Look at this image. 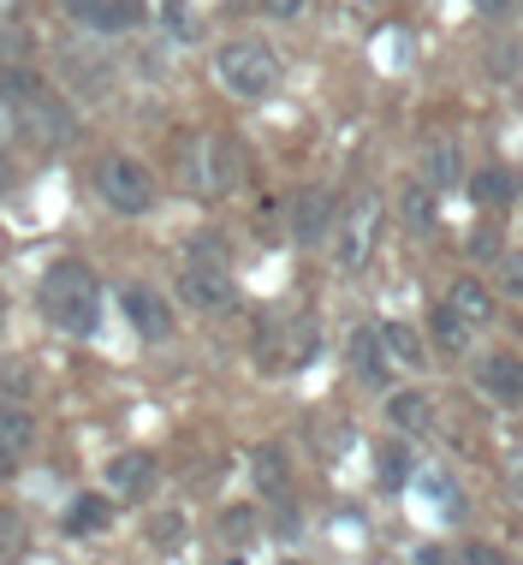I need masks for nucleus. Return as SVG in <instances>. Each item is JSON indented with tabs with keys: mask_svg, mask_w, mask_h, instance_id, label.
I'll list each match as a JSON object with an SVG mask.
<instances>
[{
	"mask_svg": "<svg viewBox=\"0 0 523 565\" xmlns=\"http://www.w3.org/2000/svg\"><path fill=\"white\" fill-rule=\"evenodd\" d=\"M476 196L505 203V196H517V185H512V173H505V167H488V173H476Z\"/></svg>",
	"mask_w": 523,
	"mask_h": 565,
	"instance_id": "nucleus-21",
	"label": "nucleus"
},
{
	"mask_svg": "<svg viewBox=\"0 0 523 565\" xmlns=\"http://www.w3.org/2000/svg\"><path fill=\"white\" fill-rule=\"evenodd\" d=\"M446 303H452V310L465 316L470 328H482L488 316H494V292H488V286L476 280V274H458V280H452V298H446Z\"/></svg>",
	"mask_w": 523,
	"mask_h": 565,
	"instance_id": "nucleus-15",
	"label": "nucleus"
},
{
	"mask_svg": "<svg viewBox=\"0 0 523 565\" xmlns=\"http://www.w3.org/2000/svg\"><path fill=\"white\" fill-rule=\"evenodd\" d=\"M96 196L114 215H149L156 209V173L137 156H102L96 161Z\"/></svg>",
	"mask_w": 523,
	"mask_h": 565,
	"instance_id": "nucleus-5",
	"label": "nucleus"
},
{
	"mask_svg": "<svg viewBox=\"0 0 523 565\" xmlns=\"http://www.w3.org/2000/svg\"><path fill=\"white\" fill-rule=\"evenodd\" d=\"M179 298L191 303V310H233L238 286H233V274H226L221 263H191L179 274Z\"/></svg>",
	"mask_w": 523,
	"mask_h": 565,
	"instance_id": "nucleus-7",
	"label": "nucleus"
},
{
	"mask_svg": "<svg viewBox=\"0 0 523 565\" xmlns=\"http://www.w3.org/2000/svg\"><path fill=\"white\" fill-rule=\"evenodd\" d=\"M24 12V0H0V19H19Z\"/></svg>",
	"mask_w": 523,
	"mask_h": 565,
	"instance_id": "nucleus-32",
	"label": "nucleus"
},
{
	"mask_svg": "<svg viewBox=\"0 0 523 565\" xmlns=\"http://www.w3.org/2000/svg\"><path fill=\"white\" fill-rule=\"evenodd\" d=\"M405 465H410V458H405V452H398V447H387V452H381V482H393V488H398V482H405V477H410V470H405Z\"/></svg>",
	"mask_w": 523,
	"mask_h": 565,
	"instance_id": "nucleus-26",
	"label": "nucleus"
},
{
	"mask_svg": "<svg viewBox=\"0 0 523 565\" xmlns=\"http://www.w3.org/2000/svg\"><path fill=\"white\" fill-rule=\"evenodd\" d=\"M0 328H7V292H0Z\"/></svg>",
	"mask_w": 523,
	"mask_h": 565,
	"instance_id": "nucleus-35",
	"label": "nucleus"
},
{
	"mask_svg": "<svg viewBox=\"0 0 523 565\" xmlns=\"http://www.w3.org/2000/svg\"><path fill=\"white\" fill-rule=\"evenodd\" d=\"M458 565H512V559H505L500 547H488V542H470L465 554H458Z\"/></svg>",
	"mask_w": 523,
	"mask_h": 565,
	"instance_id": "nucleus-25",
	"label": "nucleus"
},
{
	"mask_svg": "<svg viewBox=\"0 0 523 565\" xmlns=\"http://www.w3.org/2000/svg\"><path fill=\"white\" fill-rule=\"evenodd\" d=\"M256 482H262V488H286V458L274 452V447L256 452Z\"/></svg>",
	"mask_w": 523,
	"mask_h": 565,
	"instance_id": "nucleus-23",
	"label": "nucleus"
},
{
	"mask_svg": "<svg viewBox=\"0 0 523 565\" xmlns=\"http://www.w3.org/2000/svg\"><path fill=\"white\" fill-rule=\"evenodd\" d=\"M221 530H226V536H250V512H244V518L233 512V518H226V524H221Z\"/></svg>",
	"mask_w": 523,
	"mask_h": 565,
	"instance_id": "nucleus-29",
	"label": "nucleus"
},
{
	"mask_svg": "<svg viewBox=\"0 0 523 565\" xmlns=\"http://www.w3.org/2000/svg\"><path fill=\"white\" fill-rule=\"evenodd\" d=\"M351 363H357V375L369 381V387H387V351H381V333H357L351 340Z\"/></svg>",
	"mask_w": 523,
	"mask_h": 565,
	"instance_id": "nucleus-16",
	"label": "nucleus"
},
{
	"mask_svg": "<svg viewBox=\"0 0 523 565\" xmlns=\"http://www.w3.org/2000/svg\"><path fill=\"white\" fill-rule=\"evenodd\" d=\"M119 310H126V322L143 333V340H167V333H173V303H167L156 286H126V292H119Z\"/></svg>",
	"mask_w": 523,
	"mask_h": 565,
	"instance_id": "nucleus-8",
	"label": "nucleus"
},
{
	"mask_svg": "<svg viewBox=\"0 0 523 565\" xmlns=\"http://www.w3.org/2000/svg\"><path fill=\"white\" fill-rule=\"evenodd\" d=\"M505 286H512V292H523V263H505Z\"/></svg>",
	"mask_w": 523,
	"mask_h": 565,
	"instance_id": "nucleus-31",
	"label": "nucleus"
},
{
	"mask_svg": "<svg viewBox=\"0 0 523 565\" xmlns=\"http://www.w3.org/2000/svg\"><path fill=\"white\" fill-rule=\"evenodd\" d=\"M12 143H19V102L0 89V156H7Z\"/></svg>",
	"mask_w": 523,
	"mask_h": 565,
	"instance_id": "nucleus-24",
	"label": "nucleus"
},
{
	"mask_svg": "<svg viewBox=\"0 0 523 565\" xmlns=\"http://www.w3.org/2000/svg\"><path fill=\"white\" fill-rule=\"evenodd\" d=\"M36 303L60 333H72V340H89V333L102 328V280H96V268H84V263H54L36 286Z\"/></svg>",
	"mask_w": 523,
	"mask_h": 565,
	"instance_id": "nucleus-1",
	"label": "nucleus"
},
{
	"mask_svg": "<svg viewBox=\"0 0 523 565\" xmlns=\"http://www.w3.org/2000/svg\"><path fill=\"white\" fill-rule=\"evenodd\" d=\"M381 221H387V203H381L375 191L351 196L340 209V221H333V268L363 274L369 256H375V244H381Z\"/></svg>",
	"mask_w": 523,
	"mask_h": 565,
	"instance_id": "nucleus-4",
	"label": "nucleus"
},
{
	"mask_svg": "<svg viewBox=\"0 0 523 565\" xmlns=\"http://www.w3.org/2000/svg\"><path fill=\"white\" fill-rule=\"evenodd\" d=\"M476 7H482V12H500V7H505V0H476Z\"/></svg>",
	"mask_w": 523,
	"mask_h": 565,
	"instance_id": "nucleus-34",
	"label": "nucleus"
},
{
	"mask_svg": "<svg viewBox=\"0 0 523 565\" xmlns=\"http://www.w3.org/2000/svg\"><path fill=\"white\" fill-rule=\"evenodd\" d=\"M214 84L238 102H262V96L280 89V60H274L268 42H250V36L221 42V49H214Z\"/></svg>",
	"mask_w": 523,
	"mask_h": 565,
	"instance_id": "nucleus-3",
	"label": "nucleus"
},
{
	"mask_svg": "<svg viewBox=\"0 0 523 565\" xmlns=\"http://www.w3.org/2000/svg\"><path fill=\"white\" fill-rule=\"evenodd\" d=\"M410 565H452V554H440V547H417V554H410Z\"/></svg>",
	"mask_w": 523,
	"mask_h": 565,
	"instance_id": "nucleus-28",
	"label": "nucleus"
},
{
	"mask_svg": "<svg viewBox=\"0 0 523 565\" xmlns=\"http://www.w3.org/2000/svg\"><path fill=\"white\" fill-rule=\"evenodd\" d=\"M262 7H268L274 19H298V12H303V0H262Z\"/></svg>",
	"mask_w": 523,
	"mask_h": 565,
	"instance_id": "nucleus-27",
	"label": "nucleus"
},
{
	"mask_svg": "<svg viewBox=\"0 0 523 565\" xmlns=\"http://www.w3.org/2000/svg\"><path fill=\"white\" fill-rule=\"evenodd\" d=\"M0 452H12L19 465L36 452V417L24 405H0Z\"/></svg>",
	"mask_w": 523,
	"mask_h": 565,
	"instance_id": "nucleus-14",
	"label": "nucleus"
},
{
	"mask_svg": "<svg viewBox=\"0 0 523 565\" xmlns=\"http://www.w3.org/2000/svg\"><path fill=\"white\" fill-rule=\"evenodd\" d=\"M149 542H156V547L184 542V518L179 512H156V518H149Z\"/></svg>",
	"mask_w": 523,
	"mask_h": 565,
	"instance_id": "nucleus-22",
	"label": "nucleus"
},
{
	"mask_svg": "<svg viewBox=\"0 0 523 565\" xmlns=\"http://www.w3.org/2000/svg\"><path fill=\"white\" fill-rule=\"evenodd\" d=\"M405 221H410V233H435V191L423 179L405 191Z\"/></svg>",
	"mask_w": 523,
	"mask_h": 565,
	"instance_id": "nucleus-20",
	"label": "nucleus"
},
{
	"mask_svg": "<svg viewBox=\"0 0 523 565\" xmlns=\"http://www.w3.org/2000/svg\"><path fill=\"white\" fill-rule=\"evenodd\" d=\"M12 470H19V458H12V452H0V482H7Z\"/></svg>",
	"mask_w": 523,
	"mask_h": 565,
	"instance_id": "nucleus-33",
	"label": "nucleus"
},
{
	"mask_svg": "<svg viewBox=\"0 0 523 565\" xmlns=\"http://www.w3.org/2000/svg\"><path fill=\"white\" fill-rule=\"evenodd\" d=\"M428 328H435V340H440V351H452V358H458V351H470V340H476V328H470L465 316L452 310V303H440V310L428 316Z\"/></svg>",
	"mask_w": 523,
	"mask_h": 565,
	"instance_id": "nucleus-19",
	"label": "nucleus"
},
{
	"mask_svg": "<svg viewBox=\"0 0 523 565\" xmlns=\"http://www.w3.org/2000/svg\"><path fill=\"white\" fill-rule=\"evenodd\" d=\"M476 387H482L488 399H500V405H523V358L500 351V358L476 363Z\"/></svg>",
	"mask_w": 523,
	"mask_h": 565,
	"instance_id": "nucleus-10",
	"label": "nucleus"
},
{
	"mask_svg": "<svg viewBox=\"0 0 523 565\" xmlns=\"http://www.w3.org/2000/svg\"><path fill=\"white\" fill-rule=\"evenodd\" d=\"M333 221H340V209H333L328 191H298L291 196V238L298 244H321L333 233Z\"/></svg>",
	"mask_w": 523,
	"mask_h": 565,
	"instance_id": "nucleus-9",
	"label": "nucleus"
},
{
	"mask_svg": "<svg viewBox=\"0 0 523 565\" xmlns=\"http://www.w3.org/2000/svg\"><path fill=\"white\" fill-rule=\"evenodd\" d=\"M505 482H512V494H517V500H523V452H517V458H512V470H505Z\"/></svg>",
	"mask_w": 523,
	"mask_h": 565,
	"instance_id": "nucleus-30",
	"label": "nucleus"
},
{
	"mask_svg": "<svg viewBox=\"0 0 523 565\" xmlns=\"http://www.w3.org/2000/svg\"><path fill=\"white\" fill-rule=\"evenodd\" d=\"M12 102H19V137H30V143L49 149V156L72 143L78 119H72V108L54 96V89H42V84H36V89H24V96H12Z\"/></svg>",
	"mask_w": 523,
	"mask_h": 565,
	"instance_id": "nucleus-6",
	"label": "nucleus"
},
{
	"mask_svg": "<svg viewBox=\"0 0 523 565\" xmlns=\"http://www.w3.org/2000/svg\"><path fill=\"white\" fill-rule=\"evenodd\" d=\"M173 161H179L184 191H196V196H226V191L238 185V173H244L233 137H221V131H191V137L179 143Z\"/></svg>",
	"mask_w": 523,
	"mask_h": 565,
	"instance_id": "nucleus-2",
	"label": "nucleus"
},
{
	"mask_svg": "<svg viewBox=\"0 0 523 565\" xmlns=\"http://www.w3.org/2000/svg\"><path fill=\"white\" fill-rule=\"evenodd\" d=\"M387 423L398 435H428L435 429V405H428V393H417V387L387 393Z\"/></svg>",
	"mask_w": 523,
	"mask_h": 565,
	"instance_id": "nucleus-13",
	"label": "nucleus"
},
{
	"mask_svg": "<svg viewBox=\"0 0 523 565\" xmlns=\"http://www.w3.org/2000/svg\"><path fill=\"white\" fill-rule=\"evenodd\" d=\"M107 524H114V512H107L102 494H78L66 507V530H72V536H96V530H107Z\"/></svg>",
	"mask_w": 523,
	"mask_h": 565,
	"instance_id": "nucleus-18",
	"label": "nucleus"
},
{
	"mask_svg": "<svg viewBox=\"0 0 523 565\" xmlns=\"http://www.w3.org/2000/svg\"><path fill=\"white\" fill-rule=\"evenodd\" d=\"M102 477L119 500H137V494H149V482H156V458L149 452H119V458H107Z\"/></svg>",
	"mask_w": 523,
	"mask_h": 565,
	"instance_id": "nucleus-12",
	"label": "nucleus"
},
{
	"mask_svg": "<svg viewBox=\"0 0 523 565\" xmlns=\"http://www.w3.org/2000/svg\"><path fill=\"white\" fill-rule=\"evenodd\" d=\"M66 7L78 12L84 24H96V30H114V24L137 19V0H66Z\"/></svg>",
	"mask_w": 523,
	"mask_h": 565,
	"instance_id": "nucleus-17",
	"label": "nucleus"
},
{
	"mask_svg": "<svg viewBox=\"0 0 523 565\" xmlns=\"http://www.w3.org/2000/svg\"><path fill=\"white\" fill-rule=\"evenodd\" d=\"M375 333H381V351H387L393 370H410V375L428 370V340L410 322H381Z\"/></svg>",
	"mask_w": 523,
	"mask_h": 565,
	"instance_id": "nucleus-11",
	"label": "nucleus"
}]
</instances>
